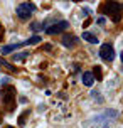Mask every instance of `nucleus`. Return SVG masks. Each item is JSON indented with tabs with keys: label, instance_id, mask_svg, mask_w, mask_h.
I'll use <instances>...</instances> for the list:
<instances>
[{
	"label": "nucleus",
	"instance_id": "nucleus-1",
	"mask_svg": "<svg viewBox=\"0 0 123 128\" xmlns=\"http://www.w3.org/2000/svg\"><path fill=\"white\" fill-rule=\"evenodd\" d=\"M15 98H17V91L14 86H5L0 91V100H2V104L7 111H12L15 108Z\"/></svg>",
	"mask_w": 123,
	"mask_h": 128
},
{
	"label": "nucleus",
	"instance_id": "nucleus-2",
	"mask_svg": "<svg viewBox=\"0 0 123 128\" xmlns=\"http://www.w3.org/2000/svg\"><path fill=\"white\" fill-rule=\"evenodd\" d=\"M101 12L104 15H110L113 22H120L123 15V4H118V2H106L101 7Z\"/></svg>",
	"mask_w": 123,
	"mask_h": 128
},
{
	"label": "nucleus",
	"instance_id": "nucleus-3",
	"mask_svg": "<svg viewBox=\"0 0 123 128\" xmlns=\"http://www.w3.org/2000/svg\"><path fill=\"white\" fill-rule=\"evenodd\" d=\"M34 10H36V5H34V4H30V2H22V4H19V5H17V8H15L17 17H19L20 20L30 19V15L34 14Z\"/></svg>",
	"mask_w": 123,
	"mask_h": 128
},
{
	"label": "nucleus",
	"instance_id": "nucleus-4",
	"mask_svg": "<svg viewBox=\"0 0 123 128\" xmlns=\"http://www.w3.org/2000/svg\"><path fill=\"white\" fill-rule=\"evenodd\" d=\"M68 27H69V22H68V20H61V22H56V24H52V26L46 27L44 30H46L47 36H54V34H61V32H64Z\"/></svg>",
	"mask_w": 123,
	"mask_h": 128
},
{
	"label": "nucleus",
	"instance_id": "nucleus-5",
	"mask_svg": "<svg viewBox=\"0 0 123 128\" xmlns=\"http://www.w3.org/2000/svg\"><path fill=\"white\" fill-rule=\"evenodd\" d=\"M100 58L103 61H113L115 59V49L111 44H101L100 47Z\"/></svg>",
	"mask_w": 123,
	"mask_h": 128
},
{
	"label": "nucleus",
	"instance_id": "nucleus-6",
	"mask_svg": "<svg viewBox=\"0 0 123 128\" xmlns=\"http://www.w3.org/2000/svg\"><path fill=\"white\" fill-rule=\"evenodd\" d=\"M61 42L64 47H74V46L79 42V39L76 36H72V34H64L62 37H61Z\"/></svg>",
	"mask_w": 123,
	"mask_h": 128
},
{
	"label": "nucleus",
	"instance_id": "nucleus-7",
	"mask_svg": "<svg viewBox=\"0 0 123 128\" xmlns=\"http://www.w3.org/2000/svg\"><path fill=\"white\" fill-rule=\"evenodd\" d=\"M81 81H83L84 86L91 88V86L94 84V78H93V72H91V71H84L83 76H81Z\"/></svg>",
	"mask_w": 123,
	"mask_h": 128
},
{
	"label": "nucleus",
	"instance_id": "nucleus-8",
	"mask_svg": "<svg viewBox=\"0 0 123 128\" xmlns=\"http://www.w3.org/2000/svg\"><path fill=\"white\" fill-rule=\"evenodd\" d=\"M20 47H24V42H19V44H8V46H4V47L0 49V52H2V54H10L12 51H17V49H20Z\"/></svg>",
	"mask_w": 123,
	"mask_h": 128
},
{
	"label": "nucleus",
	"instance_id": "nucleus-9",
	"mask_svg": "<svg viewBox=\"0 0 123 128\" xmlns=\"http://www.w3.org/2000/svg\"><path fill=\"white\" fill-rule=\"evenodd\" d=\"M81 37H83L86 42H90V44H98V37L94 34H91V32H83Z\"/></svg>",
	"mask_w": 123,
	"mask_h": 128
},
{
	"label": "nucleus",
	"instance_id": "nucleus-10",
	"mask_svg": "<svg viewBox=\"0 0 123 128\" xmlns=\"http://www.w3.org/2000/svg\"><path fill=\"white\" fill-rule=\"evenodd\" d=\"M40 40H42V37H39V36H32L30 39L24 40V46H34V44H39Z\"/></svg>",
	"mask_w": 123,
	"mask_h": 128
},
{
	"label": "nucleus",
	"instance_id": "nucleus-11",
	"mask_svg": "<svg viewBox=\"0 0 123 128\" xmlns=\"http://www.w3.org/2000/svg\"><path fill=\"white\" fill-rule=\"evenodd\" d=\"M91 72H93V78H94V81H101V79H103V72H101V68H94V69L91 71Z\"/></svg>",
	"mask_w": 123,
	"mask_h": 128
},
{
	"label": "nucleus",
	"instance_id": "nucleus-12",
	"mask_svg": "<svg viewBox=\"0 0 123 128\" xmlns=\"http://www.w3.org/2000/svg\"><path fill=\"white\" fill-rule=\"evenodd\" d=\"M0 66H2V68H5V69H8L10 72H15V71H17V69L12 66V64H8L5 59H2V58H0Z\"/></svg>",
	"mask_w": 123,
	"mask_h": 128
},
{
	"label": "nucleus",
	"instance_id": "nucleus-13",
	"mask_svg": "<svg viewBox=\"0 0 123 128\" xmlns=\"http://www.w3.org/2000/svg\"><path fill=\"white\" fill-rule=\"evenodd\" d=\"M32 30H44L46 29V24H40V22H34L32 26H30Z\"/></svg>",
	"mask_w": 123,
	"mask_h": 128
},
{
	"label": "nucleus",
	"instance_id": "nucleus-14",
	"mask_svg": "<svg viewBox=\"0 0 123 128\" xmlns=\"http://www.w3.org/2000/svg\"><path fill=\"white\" fill-rule=\"evenodd\" d=\"M27 56H29V52H20V54H15L14 56V61L17 62V61H22V59H26Z\"/></svg>",
	"mask_w": 123,
	"mask_h": 128
},
{
	"label": "nucleus",
	"instance_id": "nucleus-15",
	"mask_svg": "<svg viewBox=\"0 0 123 128\" xmlns=\"http://www.w3.org/2000/svg\"><path fill=\"white\" fill-rule=\"evenodd\" d=\"M44 51H51L52 49V44H44V47H42Z\"/></svg>",
	"mask_w": 123,
	"mask_h": 128
},
{
	"label": "nucleus",
	"instance_id": "nucleus-16",
	"mask_svg": "<svg viewBox=\"0 0 123 128\" xmlns=\"http://www.w3.org/2000/svg\"><path fill=\"white\" fill-rule=\"evenodd\" d=\"M98 24L103 26V24H104V17H98Z\"/></svg>",
	"mask_w": 123,
	"mask_h": 128
},
{
	"label": "nucleus",
	"instance_id": "nucleus-17",
	"mask_svg": "<svg viewBox=\"0 0 123 128\" xmlns=\"http://www.w3.org/2000/svg\"><path fill=\"white\" fill-rule=\"evenodd\" d=\"M5 83H8V78H2V81H0V84L4 86V84H5Z\"/></svg>",
	"mask_w": 123,
	"mask_h": 128
},
{
	"label": "nucleus",
	"instance_id": "nucleus-18",
	"mask_svg": "<svg viewBox=\"0 0 123 128\" xmlns=\"http://www.w3.org/2000/svg\"><path fill=\"white\" fill-rule=\"evenodd\" d=\"M120 58H122V61H123V52H122V56H120Z\"/></svg>",
	"mask_w": 123,
	"mask_h": 128
},
{
	"label": "nucleus",
	"instance_id": "nucleus-19",
	"mask_svg": "<svg viewBox=\"0 0 123 128\" xmlns=\"http://www.w3.org/2000/svg\"><path fill=\"white\" fill-rule=\"evenodd\" d=\"M5 128H14V126H5Z\"/></svg>",
	"mask_w": 123,
	"mask_h": 128
},
{
	"label": "nucleus",
	"instance_id": "nucleus-20",
	"mask_svg": "<svg viewBox=\"0 0 123 128\" xmlns=\"http://www.w3.org/2000/svg\"><path fill=\"white\" fill-rule=\"evenodd\" d=\"M0 30H2V24H0Z\"/></svg>",
	"mask_w": 123,
	"mask_h": 128
}]
</instances>
